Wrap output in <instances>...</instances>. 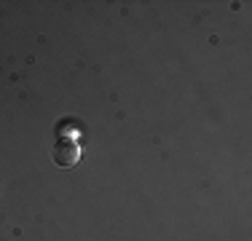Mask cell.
I'll use <instances>...</instances> for the list:
<instances>
[{
  "label": "cell",
  "mask_w": 252,
  "mask_h": 241,
  "mask_svg": "<svg viewBox=\"0 0 252 241\" xmlns=\"http://www.w3.org/2000/svg\"><path fill=\"white\" fill-rule=\"evenodd\" d=\"M51 158H54V164H57V166L70 169V166L78 164L81 150H78V145L73 140H57V145H54V150H51Z\"/></svg>",
  "instance_id": "obj_1"
}]
</instances>
